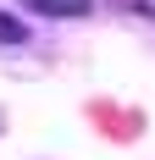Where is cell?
Segmentation results:
<instances>
[{"instance_id": "cell-2", "label": "cell", "mask_w": 155, "mask_h": 160, "mask_svg": "<svg viewBox=\"0 0 155 160\" xmlns=\"http://www.w3.org/2000/svg\"><path fill=\"white\" fill-rule=\"evenodd\" d=\"M28 39H33V33L22 28V22H17L11 11H0V44H28Z\"/></svg>"}, {"instance_id": "cell-1", "label": "cell", "mask_w": 155, "mask_h": 160, "mask_svg": "<svg viewBox=\"0 0 155 160\" xmlns=\"http://www.w3.org/2000/svg\"><path fill=\"white\" fill-rule=\"evenodd\" d=\"M33 17H56V22H72V17H89L94 0H22Z\"/></svg>"}]
</instances>
